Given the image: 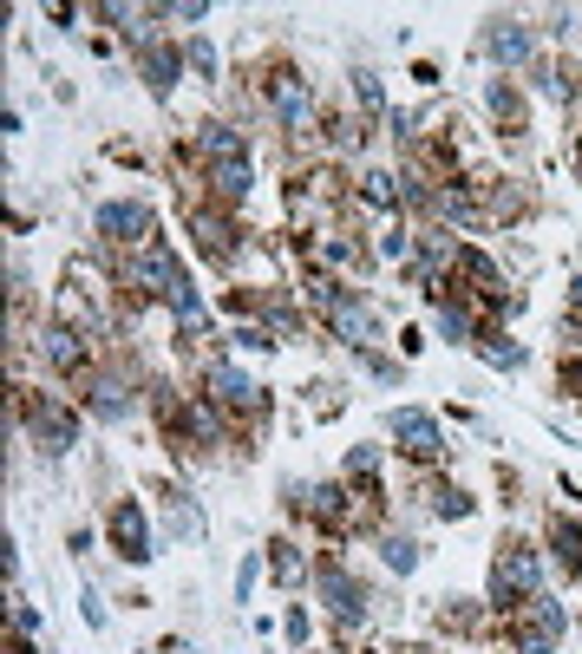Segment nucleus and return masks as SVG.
I'll use <instances>...</instances> for the list:
<instances>
[{"label": "nucleus", "mask_w": 582, "mask_h": 654, "mask_svg": "<svg viewBox=\"0 0 582 654\" xmlns=\"http://www.w3.org/2000/svg\"><path fill=\"white\" fill-rule=\"evenodd\" d=\"M537 595H543V563H537V550L505 543L498 563H491V609H498V615H517V609L537 602Z\"/></svg>", "instance_id": "f257e3e1"}, {"label": "nucleus", "mask_w": 582, "mask_h": 654, "mask_svg": "<svg viewBox=\"0 0 582 654\" xmlns=\"http://www.w3.org/2000/svg\"><path fill=\"white\" fill-rule=\"evenodd\" d=\"M563 629H570V615H563V602H557V595H537V602H523L517 615H505L510 654H557Z\"/></svg>", "instance_id": "f03ea898"}, {"label": "nucleus", "mask_w": 582, "mask_h": 654, "mask_svg": "<svg viewBox=\"0 0 582 654\" xmlns=\"http://www.w3.org/2000/svg\"><path fill=\"white\" fill-rule=\"evenodd\" d=\"M125 289L138 294V301H177V294L190 289V276H184V262H177L164 242H145V249H132V262H125Z\"/></svg>", "instance_id": "7ed1b4c3"}, {"label": "nucleus", "mask_w": 582, "mask_h": 654, "mask_svg": "<svg viewBox=\"0 0 582 654\" xmlns=\"http://www.w3.org/2000/svg\"><path fill=\"white\" fill-rule=\"evenodd\" d=\"M20 419H27V438L46 451V458H66L79 445V419L53 399V393H20Z\"/></svg>", "instance_id": "20e7f679"}, {"label": "nucleus", "mask_w": 582, "mask_h": 654, "mask_svg": "<svg viewBox=\"0 0 582 654\" xmlns=\"http://www.w3.org/2000/svg\"><path fill=\"white\" fill-rule=\"evenodd\" d=\"M204 399L217 406V413H229V419H249V426H262V413H269V386H256L249 373H236V366H204Z\"/></svg>", "instance_id": "39448f33"}, {"label": "nucleus", "mask_w": 582, "mask_h": 654, "mask_svg": "<svg viewBox=\"0 0 582 654\" xmlns=\"http://www.w3.org/2000/svg\"><path fill=\"white\" fill-rule=\"evenodd\" d=\"M92 229H98L112 249H145L150 229H157V210H150L145 197H118V204H98V210H92Z\"/></svg>", "instance_id": "423d86ee"}, {"label": "nucleus", "mask_w": 582, "mask_h": 654, "mask_svg": "<svg viewBox=\"0 0 582 654\" xmlns=\"http://www.w3.org/2000/svg\"><path fill=\"white\" fill-rule=\"evenodd\" d=\"M184 222H190L197 249H204L217 269H229V262H236V242H242V229H236V217H229V210H217L210 197H190V204H184Z\"/></svg>", "instance_id": "0eeeda50"}, {"label": "nucleus", "mask_w": 582, "mask_h": 654, "mask_svg": "<svg viewBox=\"0 0 582 654\" xmlns=\"http://www.w3.org/2000/svg\"><path fill=\"white\" fill-rule=\"evenodd\" d=\"M262 92H269V112L282 118V132H294V138H308V132H314V92H308L289 66H269Z\"/></svg>", "instance_id": "6e6552de"}, {"label": "nucleus", "mask_w": 582, "mask_h": 654, "mask_svg": "<svg viewBox=\"0 0 582 654\" xmlns=\"http://www.w3.org/2000/svg\"><path fill=\"white\" fill-rule=\"evenodd\" d=\"M33 347H40V361L53 366V373H66V380H85L92 373V341L66 328V321H46L40 334H33Z\"/></svg>", "instance_id": "1a4fd4ad"}, {"label": "nucleus", "mask_w": 582, "mask_h": 654, "mask_svg": "<svg viewBox=\"0 0 582 654\" xmlns=\"http://www.w3.org/2000/svg\"><path fill=\"white\" fill-rule=\"evenodd\" d=\"M79 399H85V413H92V419H105V426H118V419H132V413H138L132 386H125L118 373H98V366L79 380Z\"/></svg>", "instance_id": "9d476101"}, {"label": "nucleus", "mask_w": 582, "mask_h": 654, "mask_svg": "<svg viewBox=\"0 0 582 654\" xmlns=\"http://www.w3.org/2000/svg\"><path fill=\"white\" fill-rule=\"evenodd\" d=\"M190 157H204V170H217V164H249V138H242L236 125H222V118H204V125L190 132Z\"/></svg>", "instance_id": "9b49d317"}, {"label": "nucleus", "mask_w": 582, "mask_h": 654, "mask_svg": "<svg viewBox=\"0 0 582 654\" xmlns=\"http://www.w3.org/2000/svg\"><path fill=\"white\" fill-rule=\"evenodd\" d=\"M105 530H112V550H118L125 563H145L150 557V523H145V505H138V498H118L112 517H105Z\"/></svg>", "instance_id": "f8f14e48"}, {"label": "nucleus", "mask_w": 582, "mask_h": 654, "mask_svg": "<svg viewBox=\"0 0 582 654\" xmlns=\"http://www.w3.org/2000/svg\"><path fill=\"white\" fill-rule=\"evenodd\" d=\"M393 438H399V458H413V465H438L445 458V433H438L426 413H393Z\"/></svg>", "instance_id": "ddd939ff"}, {"label": "nucleus", "mask_w": 582, "mask_h": 654, "mask_svg": "<svg viewBox=\"0 0 582 654\" xmlns=\"http://www.w3.org/2000/svg\"><path fill=\"white\" fill-rule=\"evenodd\" d=\"M184 66H190V60H184V53H170L164 40H145V46H138V73H145V85L157 92V98H170V92H177Z\"/></svg>", "instance_id": "4468645a"}, {"label": "nucleus", "mask_w": 582, "mask_h": 654, "mask_svg": "<svg viewBox=\"0 0 582 654\" xmlns=\"http://www.w3.org/2000/svg\"><path fill=\"white\" fill-rule=\"evenodd\" d=\"M321 595L334 602V615H341V629H354V622L366 615V589H361L354 577H347L341 563H321Z\"/></svg>", "instance_id": "2eb2a0df"}, {"label": "nucleus", "mask_w": 582, "mask_h": 654, "mask_svg": "<svg viewBox=\"0 0 582 654\" xmlns=\"http://www.w3.org/2000/svg\"><path fill=\"white\" fill-rule=\"evenodd\" d=\"M485 53H491L498 66H530V27L491 20V27H485Z\"/></svg>", "instance_id": "dca6fc26"}, {"label": "nucleus", "mask_w": 582, "mask_h": 654, "mask_svg": "<svg viewBox=\"0 0 582 654\" xmlns=\"http://www.w3.org/2000/svg\"><path fill=\"white\" fill-rule=\"evenodd\" d=\"M550 550H557V570L576 582V577H582V523H570L563 510L550 517Z\"/></svg>", "instance_id": "f3484780"}, {"label": "nucleus", "mask_w": 582, "mask_h": 654, "mask_svg": "<svg viewBox=\"0 0 582 654\" xmlns=\"http://www.w3.org/2000/svg\"><path fill=\"white\" fill-rule=\"evenodd\" d=\"M530 73H537V85H543L557 105H570V98L582 92V79H576V66H570V60H530Z\"/></svg>", "instance_id": "a211bd4d"}, {"label": "nucleus", "mask_w": 582, "mask_h": 654, "mask_svg": "<svg viewBox=\"0 0 582 654\" xmlns=\"http://www.w3.org/2000/svg\"><path fill=\"white\" fill-rule=\"evenodd\" d=\"M361 204L366 210H399V204H406V184H399L393 170H366L361 177Z\"/></svg>", "instance_id": "6ab92c4d"}, {"label": "nucleus", "mask_w": 582, "mask_h": 654, "mask_svg": "<svg viewBox=\"0 0 582 654\" xmlns=\"http://www.w3.org/2000/svg\"><path fill=\"white\" fill-rule=\"evenodd\" d=\"M204 184L217 190L222 204H242V197L256 190V170H249V164H217V170H204Z\"/></svg>", "instance_id": "aec40b11"}, {"label": "nucleus", "mask_w": 582, "mask_h": 654, "mask_svg": "<svg viewBox=\"0 0 582 654\" xmlns=\"http://www.w3.org/2000/svg\"><path fill=\"white\" fill-rule=\"evenodd\" d=\"M491 112H498V125H505V132H530V112H523V92H517L510 79H491Z\"/></svg>", "instance_id": "412c9836"}, {"label": "nucleus", "mask_w": 582, "mask_h": 654, "mask_svg": "<svg viewBox=\"0 0 582 654\" xmlns=\"http://www.w3.org/2000/svg\"><path fill=\"white\" fill-rule=\"evenodd\" d=\"M478 354H485L491 366H523V347H517V341H505L498 328H485V334H478Z\"/></svg>", "instance_id": "4be33fe9"}, {"label": "nucleus", "mask_w": 582, "mask_h": 654, "mask_svg": "<svg viewBox=\"0 0 582 654\" xmlns=\"http://www.w3.org/2000/svg\"><path fill=\"white\" fill-rule=\"evenodd\" d=\"M276 582L294 589V582H308V557L294 550V543H276Z\"/></svg>", "instance_id": "5701e85b"}, {"label": "nucleus", "mask_w": 582, "mask_h": 654, "mask_svg": "<svg viewBox=\"0 0 582 654\" xmlns=\"http://www.w3.org/2000/svg\"><path fill=\"white\" fill-rule=\"evenodd\" d=\"M328 145H334V150H361L366 145V125H361V118H347V112H341V118H328Z\"/></svg>", "instance_id": "b1692460"}, {"label": "nucleus", "mask_w": 582, "mask_h": 654, "mask_svg": "<svg viewBox=\"0 0 582 654\" xmlns=\"http://www.w3.org/2000/svg\"><path fill=\"white\" fill-rule=\"evenodd\" d=\"M380 550H386V563H393V570H419V543H413V537H386Z\"/></svg>", "instance_id": "393cba45"}, {"label": "nucleus", "mask_w": 582, "mask_h": 654, "mask_svg": "<svg viewBox=\"0 0 582 654\" xmlns=\"http://www.w3.org/2000/svg\"><path fill=\"white\" fill-rule=\"evenodd\" d=\"M438 622H445V629H458V635H478V629H485V615H478V609H458V602H445V609H438Z\"/></svg>", "instance_id": "a878e982"}, {"label": "nucleus", "mask_w": 582, "mask_h": 654, "mask_svg": "<svg viewBox=\"0 0 582 654\" xmlns=\"http://www.w3.org/2000/svg\"><path fill=\"white\" fill-rule=\"evenodd\" d=\"M433 510H438V517H471V498H465L458 485H438V491H433Z\"/></svg>", "instance_id": "bb28decb"}, {"label": "nucleus", "mask_w": 582, "mask_h": 654, "mask_svg": "<svg viewBox=\"0 0 582 654\" xmlns=\"http://www.w3.org/2000/svg\"><path fill=\"white\" fill-rule=\"evenodd\" d=\"M184 60H190V73H197V79L217 73V46H210V40H190V46H184Z\"/></svg>", "instance_id": "cd10ccee"}, {"label": "nucleus", "mask_w": 582, "mask_h": 654, "mask_svg": "<svg viewBox=\"0 0 582 654\" xmlns=\"http://www.w3.org/2000/svg\"><path fill=\"white\" fill-rule=\"evenodd\" d=\"M164 505H170V530H177V537H190V530H197V510L184 505V491H164Z\"/></svg>", "instance_id": "c85d7f7f"}, {"label": "nucleus", "mask_w": 582, "mask_h": 654, "mask_svg": "<svg viewBox=\"0 0 582 654\" xmlns=\"http://www.w3.org/2000/svg\"><path fill=\"white\" fill-rule=\"evenodd\" d=\"M354 92H361L366 112H386V98H380V79H373V73H354Z\"/></svg>", "instance_id": "c756f323"}, {"label": "nucleus", "mask_w": 582, "mask_h": 654, "mask_svg": "<svg viewBox=\"0 0 582 654\" xmlns=\"http://www.w3.org/2000/svg\"><path fill=\"white\" fill-rule=\"evenodd\" d=\"M570 328H582V282L570 289Z\"/></svg>", "instance_id": "7c9ffc66"}, {"label": "nucleus", "mask_w": 582, "mask_h": 654, "mask_svg": "<svg viewBox=\"0 0 582 654\" xmlns=\"http://www.w3.org/2000/svg\"><path fill=\"white\" fill-rule=\"evenodd\" d=\"M7 654H33V642L27 635H7Z\"/></svg>", "instance_id": "2f4dec72"}, {"label": "nucleus", "mask_w": 582, "mask_h": 654, "mask_svg": "<svg viewBox=\"0 0 582 654\" xmlns=\"http://www.w3.org/2000/svg\"><path fill=\"white\" fill-rule=\"evenodd\" d=\"M576 170H582V132H576Z\"/></svg>", "instance_id": "473e14b6"}, {"label": "nucleus", "mask_w": 582, "mask_h": 654, "mask_svg": "<svg viewBox=\"0 0 582 654\" xmlns=\"http://www.w3.org/2000/svg\"><path fill=\"white\" fill-rule=\"evenodd\" d=\"M570 498H582V485H570Z\"/></svg>", "instance_id": "72a5a7b5"}]
</instances>
